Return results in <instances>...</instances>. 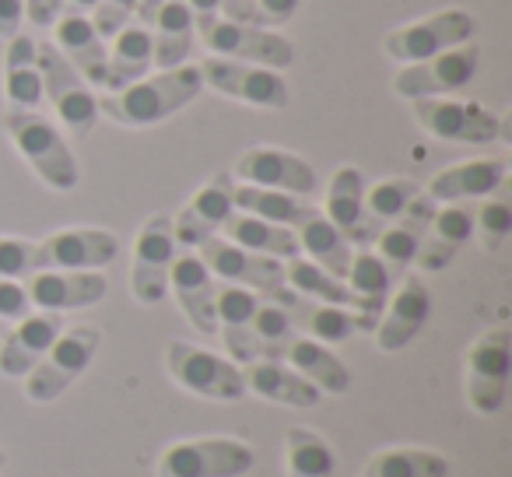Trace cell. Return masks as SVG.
I'll return each mask as SVG.
<instances>
[{
    "label": "cell",
    "mask_w": 512,
    "mask_h": 477,
    "mask_svg": "<svg viewBox=\"0 0 512 477\" xmlns=\"http://www.w3.org/2000/svg\"><path fill=\"white\" fill-rule=\"evenodd\" d=\"M365 176L355 165H341V169L330 176L327 197H323V218L334 228H341L344 239L351 246H372L376 243L379 228L365 218Z\"/></svg>",
    "instance_id": "cell-20"
},
{
    "label": "cell",
    "mask_w": 512,
    "mask_h": 477,
    "mask_svg": "<svg viewBox=\"0 0 512 477\" xmlns=\"http://www.w3.org/2000/svg\"><path fill=\"white\" fill-rule=\"evenodd\" d=\"M344 285H348L351 295H358V299L386 302L390 299V288L397 285V278H393L390 267L376 257L372 246H355L348 274H344Z\"/></svg>",
    "instance_id": "cell-39"
},
{
    "label": "cell",
    "mask_w": 512,
    "mask_h": 477,
    "mask_svg": "<svg viewBox=\"0 0 512 477\" xmlns=\"http://www.w3.org/2000/svg\"><path fill=\"white\" fill-rule=\"evenodd\" d=\"M256 0H221V18L225 22H246L253 25Z\"/></svg>",
    "instance_id": "cell-49"
},
{
    "label": "cell",
    "mask_w": 512,
    "mask_h": 477,
    "mask_svg": "<svg viewBox=\"0 0 512 477\" xmlns=\"http://www.w3.org/2000/svg\"><path fill=\"white\" fill-rule=\"evenodd\" d=\"M512 369V334L488 330L467 351V400L477 414H498L509 393Z\"/></svg>",
    "instance_id": "cell-12"
},
{
    "label": "cell",
    "mask_w": 512,
    "mask_h": 477,
    "mask_svg": "<svg viewBox=\"0 0 512 477\" xmlns=\"http://www.w3.org/2000/svg\"><path fill=\"white\" fill-rule=\"evenodd\" d=\"M32 309L43 313H74L106 299V278L99 271H36L22 278Z\"/></svg>",
    "instance_id": "cell-19"
},
{
    "label": "cell",
    "mask_w": 512,
    "mask_h": 477,
    "mask_svg": "<svg viewBox=\"0 0 512 477\" xmlns=\"http://www.w3.org/2000/svg\"><path fill=\"white\" fill-rule=\"evenodd\" d=\"M505 176H509V162H505V158H470V162L449 165V169L435 172L425 193L435 204L491 197V193L505 183Z\"/></svg>",
    "instance_id": "cell-25"
},
{
    "label": "cell",
    "mask_w": 512,
    "mask_h": 477,
    "mask_svg": "<svg viewBox=\"0 0 512 477\" xmlns=\"http://www.w3.org/2000/svg\"><path fill=\"white\" fill-rule=\"evenodd\" d=\"M165 369L183 390L197 393L207 400H242L246 397V383H242V369L228 358L204 351L197 344L172 341L165 348Z\"/></svg>",
    "instance_id": "cell-7"
},
{
    "label": "cell",
    "mask_w": 512,
    "mask_h": 477,
    "mask_svg": "<svg viewBox=\"0 0 512 477\" xmlns=\"http://www.w3.org/2000/svg\"><path fill=\"white\" fill-rule=\"evenodd\" d=\"M221 239H228V243L242 246V250H249V253H260V257L281 260V264L292 257H302L299 239H295L292 228L253 218V214H242V211H232V218L221 228Z\"/></svg>",
    "instance_id": "cell-31"
},
{
    "label": "cell",
    "mask_w": 512,
    "mask_h": 477,
    "mask_svg": "<svg viewBox=\"0 0 512 477\" xmlns=\"http://www.w3.org/2000/svg\"><path fill=\"white\" fill-rule=\"evenodd\" d=\"M253 460V449L239 439H186L172 442L162 453L158 477H246Z\"/></svg>",
    "instance_id": "cell-6"
},
{
    "label": "cell",
    "mask_w": 512,
    "mask_h": 477,
    "mask_svg": "<svg viewBox=\"0 0 512 477\" xmlns=\"http://www.w3.org/2000/svg\"><path fill=\"white\" fill-rule=\"evenodd\" d=\"M193 36H197V29H193V15L183 0L162 4V11H158L155 22H151V43H155V60H151V67H158V71L183 67L193 50Z\"/></svg>",
    "instance_id": "cell-34"
},
{
    "label": "cell",
    "mask_w": 512,
    "mask_h": 477,
    "mask_svg": "<svg viewBox=\"0 0 512 477\" xmlns=\"http://www.w3.org/2000/svg\"><path fill=\"white\" fill-rule=\"evenodd\" d=\"M183 4H186V8H190V15H193V29H197V32L211 29V25L221 18V0H183Z\"/></svg>",
    "instance_id": "cell-48"
},
{
    "label": "cell",
    "mask_w": 512,
    "mask_h": 477,
    "mask_svg": "<svg viewBox=\"0 0 512 477\" xmlns=\"http://www.w3.org/2000/svg\"><path fill=\"white\" fill-rule=\"evenodd\" d=\"M474 39V18L463 8H446L435 11L428 18H418L411 25H400L390 36L383 39V50L390 60L404 64H418V60H428L435 53L456 50V46L470 43Z\"/></svg>",
    "instance_id": "cell-5"
},
{
    "label": "cell",
    "mask_w": 512,
    "mask_h": 477,
    "mask_svg": "<svg viewBox=\"0 0 512 477\" xmlns=\"http://www.w3.org/2000/svg\"><path fill=\"white\" fill-rule=\"evenodd\" d=\"M421 193V186L414 179H383L372 190H365V218L383 232V225L397 221L400 214L411 207V200Z\"/></svg>",
    "instance_id": "cell-40"
},
{
    "label": "cell",
    "mask_w": 512,
    "mask_h": 477,
    "mask_svg": "<svg viewBox=\"0 0 512 477\" xmlns=\"http://www.w3.org/2000/svg\"><path fill=\"white\" fill-rule=\"evenodd\" d=\"M397 285L400 288L393 292V299H386L383 316H379L376 330H372L376 348L386 351V355L404 351L432 316V292H428V285L418 274H404Z\"/></svg>",
    "instance_id": "cell-18"
},
{
    "label": "cell",
    "mask_w": 512,
    "mask_h": 477,
    "mask_svg": "<svg viewBox=\"0 0 512 477\" xmlns=\"http://www.w3.org/2000/svg\"><path fill=\"white\" fill-rule=\"evenodd\" d=\"M60 15H64V0H25V22L32 29H53Z\"/></svg>",
    "instance_id": "cell-46"
},
{
    "label": "cell",
    "mask_w": 512,
    "mask_h": 477,
    "mask_svg": "<svg viewBox=\"0 0 512 477\" xmlns=\"http://www.w3.org/2000/svg\"><path fill=\"white\" fill-rule=\"evenodd\" d=\"M278 362H285L288 369H295L302 379H309L320 393H344L351 386L348 365H344L327 344L313 341V337L295 334L292 341L285 344Z\"/></svg>",
    "instance_id": "cell-30"
},
{
    "label": "cell",
    "mask_w": 512,
    "mask_h": 477,
    "mask_svg": "<svg viewBox=\"0 0 512 477\" xmlns=\"http://www.w3.org/2000/svg\"><path fill=\"white\" fill-rule=\"evenodd\" d=\"M134 11H137V0H99V8L92 11L95 32L109 43L123 25L134 22Z\"/></svg>",
    "instance_id": "cell-43"
},
{
    "label": "cell",
    "mask_w": 512,
    "mask_h": 477,
    "mask_svg": "<svg viewBox=\"0 0 512 477\" xmlns=\"http://www.w3.org/2000/svg\"><path fill=\"white\" fill-rule=\"evenodd\" d=\"M295 334H299V330H295L288 309L278 306L274 299H267V295H260V309H256V316H253V358H274V362H278L285 344L292 341Z\"/></svg>",
    "instance_id": "cell-38"
},
{
    "label": "cell",
    "mask_w": 512,
    "mask_h": 477,
    "mask_svg": "<svg viewBox=\"0 0 512 477\" xmlns=\"http://www.w3.org/2000/svg\"><path fill=\"white\" fill-rule=\"evenodd\" d=\"M4 130H8L11 144L18 148V155L29 162V169L43 179L50 190L71 193L78 186V158H74L71 144L64 141L60 127L43 116L39 109H8L4 116Z\"/></svg>",
    "instance_id": "cell-2"
},
{
    "label": "cell",
    "mask_w": 512,
    "mask_h": 477,
    "mask_svg": "<svg viewBox=\"0 0 512 477\" xmlns=\"http://www.w3.org/2000/svg\"><path fill=\"white\" fill-rule=\"evenodd\" d=\"M204 46L211 50V57L239 60V64H256V67H271V71H285L295 60V46L285 36L271 29H260V25L246 22H218L211 29L200 32Z\"/></svg>",
    "instance_id": "cell-13"
},
{
    "label": "cell",
    "mask_w": 512,
    "mask_h": 477,
    "mask_svg": "<svg viewBox=\"0 0 512 477\" xmlns=\"http://www.w3.org/2000/svg\"><path fill=\"white\" fill-rule=\"evenodd\" d=\"M99 344H102L99 327H88V323L64 327L57 341H53V348L43 355V362L25 376V397L32 404H53L92 365V358L99 355Z\"/></svg>",
    "instance_id": "cell-3"
},
{
    "label": "cell",
    "mask_w": 512,
    "mask_h": 477,
    "mask_svg": "<svg viewBox=\"0 0 512 477\" xmlns=\"http://www.w3.org/2000/svg\"><path fill=\"white\" fill-rule=\"evenodd\" d=\"M155 60V43H151V29L130 22L113 36L109 46V64H106V92H120V88L134 85V81L148 78V67Z\"/></svg>",
    "instance_id": "cell-32"
},
{
    "label": "cell",
    "mask_w": 512,
    "mask_h": 477,
    "mask_svg": "<svg viewBox=\"0 0 512 477\" xmlns=\"http://www.w3.org/2000/svg\"><path fill=\"white\" fill-rule=\"evenodd\" d=\"M435 207H439V204H435L428 193H418V197L411 200V207H407V211L400 214L397 221L383 225V232L376 235L372 250H376V257L383 260L386 267H390V274L397 281L404 278L407 267H411L414 257H418L421 239H425L428 225H432Z\"/></svg>",
    "instance_id": "cell-22"
},
{
    "label": "cell",
    "mask_w": 512,
    "mask_h": 477,
    "mask_svg": "<svg viewBox=\"0 0 512 477\" xmlns=\"http://www.w3.org/2000/svg\"><path fill=\"white\" fill-rule=\"evenodd\" d=\"M474 235V214L460 204H439L432 214V225H428L425 239H421V250L414 257L418 271L439 274L449 267V260L456 257L463 243Z\"/></svg>",
    "instance_id": "cell-28"
},
{
    "label": "cell",
    "mask_w": 512,
    "mask_h": 477,
    "mask_svg": "<svg viewBox=\"0 0 512 477\" xmlns=\"http://www.w3.org/2000/svg\"><path fill=\"white\" fill-rule=\"evenodd\" d=\"M204 92L200 67L183 64L172 71H158L155 78H141L120 92H106L99 99V116H109L116 127H155L176 116Z\"/></svg>",
    "instance_id": "cell-1"
},
{
    "label": "cell",
    "mask_w": 512,
    "mask_h": 477,
    "mask_svg": "<svg viewBox=\"0 0 512 477\" xmlns=\"http://www.w3.org/2000/svg\"><path fill=\"white\" fill-rule=\"evenodd\" d=\"M39 243L32 239H15V235H0V278L22 281L39 271Z\"/></svg>",
    "instance_id": "cell-41"
},
{
    "label": "cell",
    "mask_w": 512,
    "mask_h": 477,
    "mask_svg": "<svg viewBox=\"0 0 512 477\" xmlns=\"http://www.w3.org/2000/svg\"><path fill=\"white\" fill-rule=\"evenodd\" d=\"M25 25V0H0V39H11Z\"/></svg>",
    "instance_id": "cell-47"
},
{
    "label": "cell",
    "mask_w": 512,
    "mask_h": 477,
    "mask_svg": "<svg viewBox=\"0 0 512 477\" xmlns=\"http://www.w3.org/2000/svg\"><path fill=\"white\" fill-rule=\"evenodd\" d=\"M285 467L288 477H334V449L320 432L306 425L288 428L285 439Z\"/></svg>",
    "instance_id": "cell-36"
},
{
    "label": "cell",
    "mask_w": 512,
    "mask_h": 477,
    "mask_svg": "<svg viewBox=\"0 0 512 477\" xmlns=\"http://www.w3.org/2000/svg\"><path fill=\"white\" fill-rule=\"evenodd\" d=\"M232 172H218L214 179H207L190 200H186L183 211L172 218V235H176V246L183 250H197L200 243H207L211 235H221L225 221L232 218Z\"/></svg>",
    "instance_id": "cell-16"
},
{
    "label": "cell",
    "mask_w": 512,
    "mask_h": 477,
    "mask_svg": "<svg viewBox=\"0 0 512 477\" xmlns=\"http://www.w3.org/2000/svg\"><path fill=\"white\" fill-rule=\"evenodd\" d=\"M477 64H481V50L474 43H463L456 50L435 53L418 64H404L393 78V92L400 99H446V95L460 92L474 81Z\"/></svg>",
    "instance_id": "cell-8"
},
{
    "label": "cell",
    "mask_w": 512,
    "mask_h": 477,
    "mask_svg": "<svg viewBox=\"0 0 512 477\" xmlns=\"http://www.w3.org/2000/svg\"><path fill=\"white\" fill-rule=\"evenodd\" d=\"M32 306H29V295H25V285L22 281H11V278H0V320H22L29 316Z\"/></svg>",
    "instance_id": "cell-44"
},
{
    "label": "cell",
    "mask_w": 512,
    "mask_h": 477,
    "mask_svg": "<svg viewBox=\"0 0 512 477\" xmlns=\"http://www.w3.org/2000/svg\"><path fill=\"white\" fill-rule=\"evenodd\" d=\"M4 99H8L11 109H39L46 99L32 32H15L8 39V50H4Z\"/></svg>",
    "instance_id": "cell-29"
},
{
    "label": "cell",
    "mask_w": 512,
    "mask_h": 477,
    "mask_svg": "<svg viewBox=\"0 0 512 477\" xmlns=\"http://www.w3.org/2000/svg\"><path fill=\"white\" fill-rule=\"evenodd\" d=\"M162 4H169V0H137L134 22L144 25V29H151V22H155V15L162 11Z\"/></svg>",
    "instance_id": "cell-50"
},
{
    "label": "cell",
    "mask_w": 512,
    "mask_h": 477,
    "mask_svg": "<svg viewBox=\"0 0 512 477\" xmlns=\"http://www.w3.org/2000/svg\"><path fill=\"white\" fill-rule=\"evenodd\" d=\"M232 204L235 211L274 221V225H285V228H295L299 221H306L316 211L302 197H292V193H281V190H264V186H249V183H235Z\"/></svg>",
    "instance_id": "cell-35"
},
{
    "label": "cell",
    "mask_w": 512,
    "mask_h": 477,
    "mask_svg": "<svg viewBox=\"0 0 512 477\" xmlns=\"http://www.w3.org/2000/svg\"><path fill=\"white\" fill-rule=\"evenodd\" d=\"M239 183L264 186V190H281L292 197H313L316 193V169L306 158L281 148H249L239 155L232 172Z\"/></svg>",
    "instance_id": "cell-17"
},
{
    "label": "cell",
    "mask_w": 512,
    "mask_h": 477,
    "mask_svg": "<svg viewBox=\"0 0 512 477\" xmlns=\"http://www.w3.org/2000/svg\"><path fill=\"white\" fill-rule=\"evenodd\" d=\"M36 57L39 74H43V95L50 99V106L57 109V116L74 137H88L99 123V95L53 43H36Z\"/></svg>",
    "instance_id": "cell-4"
},
{
    "label": "cell",
    "mask_w": 512,
    "mask_h": 477,
    "mask_svg": "<svg viewBox=\"0 0 512 477\" xmlns=\"http://www.w3.org/2000/svg\"><path fill=\"white\" fill-rule=\"evenodd\" d=\"M53 46L71 60V67L88 81V85L102 88L106 85V64H109V43L95 32L92 18L85 15H60L53 22Z\"/></svg>",
    "instance_id": "cell-24"
},
{
    "label": "cell",
    "mask_w": 512,
    "mask_h": 477,
    "mask_svg": "<svg viewBox=\"0 0 512 477\" xmlns=\"http://www.w3.org/2000/svg\"><path fill=\"white\" fill-rule=\"evenodd\" d=\"M292 232H295V239H299V253H302V257L313 260L316 267H323L327 274H334V278L344 281L355 246L344 239L341 228H334L327 218H323L320 207H316V211L309 214L306 221H299Z\"/></svg>",
    "instance_id": "cell-33"
},
{
    "label": "cell",
    "mask_w": 512,
    "mask_h": 477,
    "mask_svg": "<svg viewBox=\"0 0 512 477\" xmlns=\"http://www.w3.org/2000/svg\"><path fill=\"white\" fill-rule=\"evenodd\" d=\"M179 246L172 235L169 214H155L141 225L134 243V264H130V292L141 306H158L169 295V271Z\"/></svg>",
    "instance_id": "cell-10"
},
{
    "label": "cell",
    "mask_w": 512,
    "mask_h": 477,
    "mask_svg": "<svg viewBox=\"0 0 512 477\" xmlns=\"http://www.w3.org/2000/svg\"><path fill=\"white\" fill-rule=\"evenodd\" d=\"M242 369V383L246 393L271 400V404H285V407H316L323 393L316 390L309 379H302L295 369H288L285 362H274V358H253V362L239 365Z\"/></svg>",
    "instance_id": "cell-26"
},
{
    "label": "cell",
    "mask_w": 512,
    "mask_h": 477,
    "mask_svg": "<svg viewBox=\"0 0 512 477\" xmlns=\"http://www.w3.org/2000/svg\"><path fill=\"white\" fill-rule=\"evenodd\" d=\"M120 257V239L106 228H60L39 243V271H102Z\"/></svg>",
    "instance_id": "cell-15"
},
{
    "label": "cell",
    "mask_w": 512,
    "mask_h": 477,
    "mask_svg": "<svg viewBox=\"0 0 512 477\" xmlns=\"http://www.w3.org/2000/svg\"><path fill=\"white\" fill-rule=\"evenodd\" d=\"M64 330V316L60 313H29L22 320H15V327L4 334L0 341V376L8 379H25L43 355L53 348V341Z\"/></svg>",
    "instance_id": "cell-21"
},
{
    "label": "cell",
    "mask_w": 512,
    "mask_h": 477,
    "mask_svg": "<svg viewBox=\"0 0 512 477\" xmlns=\"http://www.w3.org/2000/svg\"><path fill=\"white\" fill-rule=\"evenodd\" d=\"M477 232H481V243L488 250H498L512 232V207L505 200H488L477 214Z\"/></svg>",
    "instance_id": "cell-42"
},
{
    "label": "cell",
    "mask_w": 512,
    "mask_h": 477,
    "mask_svg": "<svg viewBox=\"0 0 512 477\" xmlns=\"http://www.w3.org/2000/svg\"><path fill=\"white\" fill-rule=\"evenodd\" d=\"M169 292H176V302L183 306L186 320L200 334H218V316H214V292L218 281L204 267V260L193 250H179L169 271Z\"/></svg>",
    "instance_id": "cell-23"
},
{
    "label": "cell",
    "mask_w": 512,
    "mask_h": 477,
    "mask_svg": "<svg viewBox=\"0 0 512 477\" xmlns=\"http://www.w3.org/2000/svg\"><path fill=\"white\" fill-rule=\"evenodd\" d=\"M260 309V295L239 285L218 281L214 292V316H218V334L225 341L228 355L239 365L253 362V316Z\"/></svg>",
    "instance_id": "cell-27"
},
{
    "label": "cell",
    "mask_w": 512,
    "mask_h": 477,
    "mask_svg": "<svg viewBox=\"0 0 512 477\" xmlns=\"http://www.w3.org/2000/svg\"><path fill=\"white\" fill-rule=\"evenodd\" d=\"M411 113L418 127L435 141L449 144H491L502 137V116L477 102L460 99H414Z\"/></svg>",
    "instance_id": "cell-9"
},
{
    "label": "cell",
    "mask_w": 512,
    "mask_h": 477,
    "mask_svg": "<svg viewBox=\"0 0 512 477\" xmlns=\"http://www.w3.org/2000/svg\"><path fill=\"white\" fill-rule=\"evenodd\" d=\"M200 78H204V85L211 88V92L225 95V99H235V102H246V106L288 109V102H292L288 81L281 78V71H271V67L211 57L200 67Z\"/></svg>",
    "instance_id": "cell-11"
},
{
    "label": "cell",
    "mask_w": 512,
    "mask_h": 477,
    "mask_svg": "<svg viewBox=\"0 0 512 477\" xmlns=\"http://www.w3.org/2000/svg\"><path fill=\"white\" fill-rule=\"evenodd\" d=\"M8 467V453H4V449H0V470Z\"/></svg>",
    "instance_id": "cell-51"
},
{
    "label": "cell",
    "mask_w": 512,
    "mask_h": 477,
    "mask_svg": "<svg viewBox=\"0 0 512 477\" xmlns=\"http://www.w3.org/2000/svg\"><path fill=\"white\" fill-rule=\"evenodd\" d=\"M204 267L214 274V281H225V285L249 288L256 295H271L274 288L285 285V264L271 257H260V253H249L242 246L228 243L221 235H211L207 243H200L197 250Z\"/></svg>",
    "instance_id": "cell-14"
},
{
    "label": "cell",
    "mask_w": 512,
    "mask_h": 477,
    "mask_svg": "<svg viewBox=\"0 0 512 477\" xmlns=\"http://www.w3.org/2000/svg\"><path fill=\"white\" fill-rule=\"evenodd\" d=\"M295 11H299V0H256L253 25H260V29H278V25L292 22Z\"/></svg>",
    "instance_id": "cell-45"
},
{
    "label": "cell",
    "mask_w": 512,
    "mask_h": 477,
    "mask_svg": "<svg viewBox=\"0 0 512 477\" xmlns=\"http://www.w3.org/2000/svg\"><path fill=\"white\" fill-rule=\"evenodd\" d=\"M362 477H449V460L432 449H383L365 463Z\"/></svg>",
    "instance_id": "cell-37"
}]
</instances>
